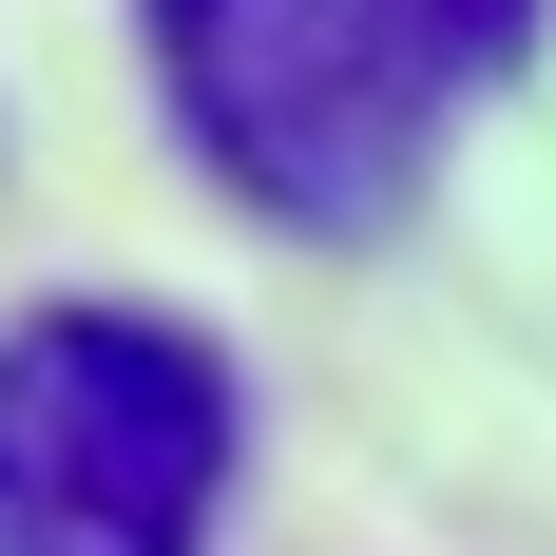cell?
Returning <instances> with one entry per match:
<instances>
[{"label": "cell", "instance_id": "1", "mask_svg": "<svg viewBox=\"0 0 556 556\" xmlns=\"http://www.w3.org/2000/svg\"><path fill=\"white\" fill-rule=\"evenodd\" d=\"M135 39H154V97L230 212L307 230V250H384L422 212L460 77L384 0H135Z\"/></svg>", "mask_w": 556, "mask_h": 556}, {"label": "cell", "instance_id": "2", "mask_svg": "<svg viewBox=\"0 0 556 556\" xmlns=\"http://www.w3.org/2000/svg\"><path fill=\"white\" fill-rule=\"evenodd\" d=\"M250 403L173 307H20L0 327V556H212Z\"/></svg>", "mask_w": 556, "mask_h": 556}, {"label": "cell", "instance_id": "3", "mask_svg": "<svg viewBox=\"0 0 556 556\" xmlns=\"http://www.w3.org/2000/svg\"><path fill=\"white\" fill-rule=\"evenodd\" d=\"M384 20L442 58L460 97H480V77H518V58H538V20H556V0H384Z\"/></svg>", "mask_w": 556, "mask_h": 556}]
</instances>
